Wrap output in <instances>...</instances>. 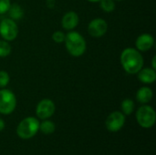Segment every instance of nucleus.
I'll return each instance as SVG.
<instances>
[{
	"instance_id": "7",
	"label": "nucleus",
	"mask_w": 156,
	"mask_h": 155,
	"mask_svg": "<svg viewBox=\"0 0 156 155\" xmlns=\"http://www.w3.org/2000/svg\"><path fill=\"white\" fill-rule=\"evenodd\" d=\"M125 123V115L121 111L112 112L106 119L105 126L112 132H119Z\"/></svg>"
},
{
	"instance_id": "23",
	"label": "nucleus",
	"mask_w": 156,
	"mask_h": 155,
	"mask_svg": "<svg viewBox=\"0 0 156 155\" xmlns=\"http://www.w3.org/2000/svg\"><path fill=\"white\" fill-rule=\"evenodd\" d=\"M155 60H156V57L154 56V58H153V61H152V68L153 69H156V65H155Z\"/></svg>"
},
{
	"instance_id": "8",
	"label": "nucleus",
	"mask_w": 156,
	"mask_h": 155,
	"mask_svg": "<svg viewBox=\"0 0 156 155\" xmlns=\"http://www.w3.org/2000/svg\"><path fill=\"white\" fill-rule=\"evenodd\" d=\"M55 110V103L49 99H44L38 102L36 109V113L40 120H47L54 114Z\"/></svg>"
},
{
	"instance_id": "15",
	"label": "nucleus",
	"mask_w": 156,
	"mask_h": 155,
	"mask_svg": "<svg viewBox=\"0 0 156 155\" xmlns=\"http://www.w3.org/2000/svg\"><path fill=\"white\" fill-rule=\"evenodd\" d=\"M9 13L10 18L11 19H20L23 16L24 11L22 9V7L19 5L14 4V5H10V7L7 11Z\"/></svg>"
},
{
	"instance_id": "6",
	"label": "nucleus",
	"mask_w": 156,
	"mask_h": 155,
	"mask_svg": "<svg viewBox=\"0 0 156 155\" xmlns=\"http://www.w3.org/2000/svg\"><path fill=\"white\" fill-rule=\"evenodd\" d=\"M0 35L6 41L16 39L18 35V26L11 18H4L0 22Z\"/></svg>"
},
{
	"instance_id": "10",
	"label": "nucleus",
	"mask_w": 156,
	"mask_h": 155,
	"mask_svg": "<svg viewBox=\"0 0 156 155\" xmlns=\"http://www.w3.org/2000/svg\"><path fill=\"white\" fill-rule=\"evenodd\" d=\"M154 44V38L150 34L140 35L135 42L136 48L139 51H148L153 48Z\"/></svg>"
},
{
	"instance_id": "21",
	"label": "nucleus",
	"mask_w": 156,
	"mask_h": 155,
	"mask_svg": "<svg viewBox=\"0 0 156 155\" xmlns=\"http://www.w3.org/2000/svg\"><path fill=\"white\" fill-rule=\"evenodd\" d=\"M10 0H0V15L6 13L10 7Z\"/></svg>"
},
{
	"instance_id": "19",
	"label": "nucleus",
	"mask_w": 156,
	"mask_h": 155,
	"mask_svg": "<svg viewBox=\"0 0 156 155\" xmlns=\"http://www.w3.org/2000/svg\"><path fill=\"white\" fill-rule=\"evenodd\" d=\"M9 75L6 71L5 70H0V88H5L7 86L9 82Z\"/></svg>"
},
{
	"instance_id": "16",
	"label": "nucleus",
	"mask_w": 156,
	"mask_h": 155,
	"mask_svg": "<svg viewBox=\"0 0 156 155\" xmlns=\"http://www.w3.org/2000/svg\"><path fill=\"white\" fill-rule=\"evenodd\" d=\"M134 102L131 99H125L122 102V111L124 115H131L134 111Z\"/></svg>"
},
{
	"instance_id": "14",
	"label": "nucleus",
	"mask_w": 156,
	"mask_h": 155,
	"mask_svg": "<svg viewBox=\"0 0 156 155\" xmlns=\"http://www.w3.org/2000/svg\"><path fill=\"white\" fill-rule=\"evenodd\" d=\"M55 129H56V126L54 122H52L51 121H48V119L43 120V122L39 123V130L44 134H51L55 132Z\"/></svg>"
},
{
	"instance_id": "25",
	"label": "nucleus",
	"mask_w": 156,
	"mask_h": 155,
	"mask_svg": "<svg viewBox=\"0 0 156 155\" xmlns=\"http://www.w3.org/2000/svg\"><path fill=\"white\" fill-rule=\"evenodd\" d=\"M114 1H122V0H114Z\"/></svg>"
},
{
	"instance_id": "3",
	"label": "nucleus",
	"mask_w": 156,
	"mask_h": 155,
	"mask_svg": "<svg viewBox=\"0 0 156 155\" xmlns=\"http://www.w3.org/2000/svg\"><path fill=\"white\" fill-rule=\"evenodd\" d=\"M39 130V122L37 118L27 117L20 122L17 126L16 133L19 138L28 140L33 138Z\"/></svg>"
},
{
	"instance_id": "22",
	"label": "nucleus",
	"mask_w": 156,
	"mask_h": 155,
	"mask_svg": "<svg viewBox=\"0 0 156 155\" xmlns=\"http://www.w3.org/2000/svg\"><path fill=\"white\" fill-rule=\"evenodd\" d=\"M5 127V122L0 118V132H2Z\"/></svg>"
},
{
	"instance_id": "1",
	"label": "nucleus",
	"mask_w": 156,
	"mask_h": 155,
	"mask_svg": "<svg viewBox=\"0 0 156 155\" xmlns=\"http://www.w3.org/2000/svg\"><path fill=\"white\" fill-rule=\"evenodd\" d=\"M121 63L127 73L137 74L143 69L144 58L139 50L128 48L121 54Z\"/></svg>"
},
{
	"instance_id": "20",
	"label": "nucleus",
	"mask_w": 156,
	"mask_h": 155,
	"mask_svg": "<svg viewBox=\"0 0 156 155\" xmlns=\"http://www.w3.org/2000/svg\"><path fill=\"white\" fill-rule=\"evenodd\" d=\"M65 34L61 31H56L53 33L52 35V39L56 42V43H62L65 40Z\"/></svg>"
},
{
	"instance_id": "12",
	"label": "nucleus",
	"mask_w": 156,
	"mask_h": 155,
	"mask_svg": "<svg viewBox=\"0 0 156 155\" xmlns=\"http://www.w3.org/2000/svg\"><path fill=\"white\" fill-rule=\"evenodd\" d=\"M138 79L141 82L145 84H152L155 81L156 72L153 68H145L142 69L138 73Z\"/></svg>"
},
{
	"instance_id": "2",
	"label": "nucleus",
	"mask_w": 156,
	"mask_h": 155,
	"mask_svg": "<svg viewBox=\"0 0 156 155\" xmlns=\"http://www.w3.org/2000/svg\"><path fill=\"white\" fill-rule=\"evenodd\" d=\"M64 42L68 52L74 57H80L86 51V40L78 32H69L65 36Z\"/></svg>"
},
{
	"instance_id": "11",
	"label": "nucleus",
	"mask_w": 156,
	"mask_h": 155,
	"mask_svg": "<svg viewBox=\"0 0 156 155\" xmlns=\"http://www.w3.org/2000/svg\"><path fill=\"white\" fill-rule=\"evenodd\" d=\"M79 22H80L79 16L77 13H75L73 11L67 12L61 19V25H62L63 28L67 29V30L74 29L79 25Z\"/></svg>"
},
{
	"instance_id": "4",
	"label": "nucleus",
	"mask_w": 156,
	"mask_h": 155,
	"mask_svg": "<svg viewBox=\"0 0 156 155\" xmlns=\"http://www.w3.org/2000/svg\"><path fill=\"white\" fill-rule=\"evenodd\" d=\"M136 119L138 124L141 127L149 129L153 127L155 123V111L151 106L144 105L138 109L136 112Z\"/></svg>"
},
{
	"instance_id": "17",
	"label": "nucleus",
	"mask_w": 156,
	"mask_h": 155,
	"mask_svg": "<svg viewBox=\"0 0 156 155\" xmlns=\"http://www.w3.org/2000/svg\"><path fill=\"white\" fill-rule=\"evenodd\" d=\"M11 53V46L6 40H0V58L7 57Z\"/></svg>"
},
{
	"instance_id": "24",
	"label": "nucleus",
	"mask_w": 156,
	"mask_h": 155,
	"mask_svg": "<svg viewBox=\"0 0 156 155\" xmlns=\"http://www.w3.org/2000/svg\"><path fill=\"white\" fill-rule=\"evenodd\" d=\"M90 2H92V3H96V2H100L101 0H88Z\"/></svg>"
},
{
	"instance_id": "18",
	"label": "nucleus",
	"mask_w": 156,
	"mask_h": 155,
	"mask_svg": "<svg viewBox=\"0 0 156 155\" xmlns=\"http://www.w3.org/2000/svg\"><path fill=\"white\" fill-rule=\"evenodd\" d=\"M101 7L105 12H112L115 8L114 0H101Z\"/></svg>"
},
{
	"instance_id": "9",
	"label": "nucleus",
	"mask_w": 156,
	"mask_h": 155,
	"mask_svg": "<svg viewBox=\"0 0 156 155\" xmlns=\"http://www.w3.org/2000/svg\"><path fill=\"white\" fill-rule=\"evenodd\" d=\"M107 22L102 18H95L91 20L88 26V32L93 37H101L107 32Z\"/></svg>"
},
{
	"instance_id": "13",
	"label": "nucleus",
	"mask_w": 156,
	"mask_h": 155,
	"mask_svg": "<svg viewBox=\"0 0 156 155\" xmlns=\"http://www.w3.org/2000/svg\"><path fill=\"white\" fill-rule=\"evenodd\" d=\"M154 93L153 90L148 87H143L139 89V90L136 93V100L143 104L148 103L153 99Z\"/></svg>"
},
{
	"instance_id": "5",
	"label": "nucleus",
	"mask_w": 156,
	"mask_h": 155,
	"mask_svg": "<svg viewBox=\"0 0 156 155\" xmlns=\"http://www.w3.org/2000/svg\"><path fill=\"white\" fill-rule=\"evenodd\" d=\"M16 106V98L15 94L6 89L0 90V113L8 115L12 113Z\"/></svg>"
}]
</instances>
